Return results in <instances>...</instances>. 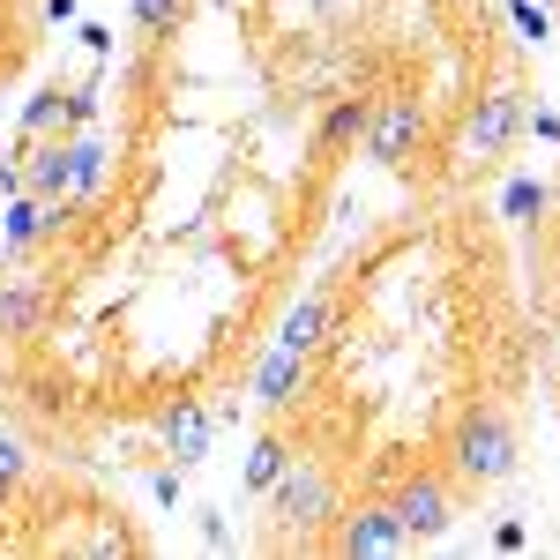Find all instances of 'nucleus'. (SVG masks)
<instances>
[{
  "label": "nucleus",
  "mask_w": 560,
  "mask_h": 560,
  "mask_svg": "<svg viewBox=\"0 0 560 560\" xmlns=\"http://www.w3.org/2000/svg\"><path fill=\"white\" fill-rule=\"evenodd\" d=\"M284 464H292V448H284L277 433H269V441H255V456H247V486H255V493H269Z\"/></svg>",
  "instance_id": "15"
},
{
  "label": "nucleus",
  "mask_w": 560,
  "mask_h": 560,
  "mask_svg": "<svg viewBox=\"0 0 560 560\" xmlns=\"http://www.w3.org/2000/svg\"><path fill=\"white\" fill-rule=\"evenodd\" d=\"M45 314V292L38 284H0V337H31Z\"/></svg>",
  "instance_id": "12"
},
{
  "label": "nucleus",
  "mask_w": 560,
  "mask_h": 560,
  "mask_svg": "<svg viewBox=\"0 0 560 560\" xmlns=\"http://www.w3.org/2000/svg\"><path fill=\"white\" fill-rule=\"evenodd\" d=\"M277 516L284 523H300V530H314V523H329L337 516V486H329V471L314 464V456H292L284 471H277Z\"/></svg>",
  "instance_id": "2"
},
{
  "label": "nucleus",
  "mask_w": 560,
  "mask_h": 560,
  "mask_svg": "<svg viewBox=\"0 0 560 560\" xmlns=\"http://www.w3.org/2000/svg\"><path fill=\"white\" fill-rule=\"evenodd\" d=\"M546 202H553V195H546V187H530V179H516V187H509V217H516V224H530Z\"/></svg>",
  "instance_id": "16"
},
{
  "label": "nucleus",
  "mask_w": 560,
  "mask_h": 560,
  "mask_svg": "<svg viewBox=\"0 0 560 560\" xmlns=\"http://www.w3.org/2000/svg\"><path fill=\"white\" fill-rule=\"evenodd\" d=\"M52 120H60V90H45V97H31V105H23V135H45Z\"/></svg>",
  "instance_id": "17"
},
{
  "label": "nucleus",
  "mask_w": 560,
  "mask_h": 560,
  "mask_svg": "<svg viewBox=\"0 0 560 560\" xmlns=\"http://www.w3.org/2000/svg\"><path fill=\"white\" fill-rule=\"evenodd\" d=\"M173 15H179V0H135V23L142 31H173Z\"/></svg>",
  "instance_id": "18"
},
{
  "label": "nucleus",
  "mask_w": 560,
  "mask_h": 560,
  "mask_svg": "<svg viewBox=\"0 0 560 560\" xmlns=\"http://www.w3.org/2000/svg\"><path fill=\"white\" fill-rule=\"evenodd\" d=\"M68 179H75V165H68V142H45V150H31V165H23V187H31V195H45V202H68Z\"/></svg>",
  "instance_id": "10"
},
{
  "label": "nucleus",
  "mask_w": 560,
  "mask_h": 560,
  "mask_svg": "<svg viewBox=\"0 0 560 560\" xmlns=\"http://www.w3.org/2000/svg\"><path fill=\"white\" fill-rule=\"evenodd\" d=\"M366 120H374V105H366V97H345V105H329L322 142H329V150H345V142H359V135H366Z\"/></svg>",
  "instance_id": "14"
},
{
  "label": "nucleus",
  "mask_w": 560,
  "mask_h": 560,
  "mask_svg": "<svg viewBox=\"0 0 560 560\" xmlns=\"http://www.w3.org/2000/svg\"><path fill=\"white\" fill-rule=\"evenodd\" d=\"M456 471L478 478V486H493V478L516 471V433L501 411H471L464 427H456Z\"/></svg>",
  "instance_id": "1"
},
{
  "label": "nucleus",
  "mask_w": 560,
  "mask_h": 560,
  "mask_svg": "<svg viewBox=\"0 0 560 560\" xmlns=\"http://www.w3.org/2000/svg\"><path fill=\"white\" fill-rule=\"evenodd\" d=\"M419 142H427V105H419V97H388L382 113L366 120V150H374L382 165H404Z\"/></svg>",
  "instance_id": "3"
},
{
  "label": "nucleus",
  "mask_w": 560,
  "mask_h": 560,
  "mask_svg": "<svg viewBox=\"0 0 560 560\" xmlns=\"http://www.w3.org/2000/svg\"><path fill=\"white\" fill-rule=\"evenodd\" d=\"M516 31H523V38H553V23H546V8H530V0H516Z\"/></svg>",
  "instance_id": "20"
},
{
  "label": "nucleus",
  "mask_w": 560,
  "mask_h": 560,
  "mask_svg": "<svg viewBox=\"0 0 560 560\" xmlns=\"http://www.w3.org/2000/svg\"><path fill=\"white\" fill-rule=\"evenodd\" d=\"M60 224H68V202H45V195H31V187H23V202H8V217H0V240L23 255V247L52 240Z\"/></svg>",
  "instance_id": "7"
},
{
  "label": "nucleus",
  "mask_w": 560,
  "mask_h": 560,
  "mask_svg": "<svg viewBox=\"0 0 560 560\" xmlns=\"http://www.w3.org/2000/svg\"><path fill=\"white\" fill-rule=\"evenodd\" d=\"M553 366H560V337H553Z\"/></svg>",
  "instance_id": "21"
},
{
  "label": "nucleus",
  "mask_w": 560,
  "mask_h": 560,
  "mask_svg": "<svg viewBox=\"0 0 560 560\" xmlns=\"http://www.w3.org/2000/svg\"><path fill=\"white\" fill-rule=\"evenodd\" d=\"M553 210H560V195H553Z\"/></svg>",
  "instance_id": "23"
},
{
  "label": "nucleus",
  "mask_w": 560,
  "mask_h": 560,
  "mask_svg": "<svg viewBox=\"0 0 560 560\" xmlns=\"http://www.w3.org/2000/svg\"><path fill=\"white\" fill-rule=\"evenodd\" d=\"M158 433H165V456H173L179 471L210 456V411H202L195 396H173V404L158 411Z\"/></svg>",
  "instance_id": "6"
},
{
  "label": "nucleus",
  "mask_w": 560,
  "mask_h": 560,
  "mask_svg": "<svg viewBox=\"0 0 560 560\" xmlns=\"http://www.w3.org/2000/svg\"><path fill=\"white\" fill-rule=\"evenodd\" d=\"M300 388H306V351L269 345V359L255 366V396H261V404H292Z\"/></svg>",
  "instance_id": "9"
},
{
  "label": "nucleus",
  "mask_w": 560,
  "mask_h": 560,
  "mask_svg": "<svg viewBox=\"0 0 560 560\" xmlns=\"http://www.w3.org/2000/svg\"><path fill=\"white\" fill-rule=\"evenodd\" d=\"M411 538H404V523L396 509H359V516L337 523V553L345 560H382V553H404Z\"/></svg>",
  "instance_id": "5"
},
{
  "label": "nucleus",
  "mask_w": 560,
  "mask_h": 560,
  "mask_svg": "<svg viewBox=\"0 0 560 560\" xmlns=\"http://www.w3.org/2000/svg\"><path fill=\"white\" fill-rule=\"evenodd\" d=\"M388 509H396V523H404V538L419 546V538H441V530H448V509H456V501H448L441 478H404Z\"/></svg>",
  "instance_id": "4"
},
{
  "label": "nucleus",
  "mask_w": 560,
  "mask_h": 560,
  "mask_svg": "<svg viewBox=\"0 0 560 560\" xmlns=\"http://www.w3.org/2000/svg\"><path fill=\"white\" fill-rule=\"evenodd\" d=\"M322 329H329V300L314 292V300H300L292 314H284V329H277V345H284V351H314V345H322Z\"/></svg>",
  "instance_id": "11"
},
{
  "label": "nucleus",
  "mask_w": 560,
  "mask_h": 560,
  "mask_svg": "<svg viewBox=\"0 0 560 560\" xmlns=\"http://www.w3.org/2000/svg\"><path fill=\"white\" fill-rule=\"evenodd\" d=\"M516 128H523V97L516 90L486 97V105L471 113V158H501V150L516 142Z\"/></svg>",
  "instance_id": "8"
},
{
  "label": "nucleus",
  "mask_w": 560,
  "mask_h": 560,
  "mask_svg": "<svg viewBox=\"0 0 560 560\" xmlns=\"http://www.w3.org/2000/svg\"><path fill=\"white\" fill-rule=\"evenodd\" d=\"M538 8H560V0H538Z\"/></svg>",
  "instance_id": "22"
},
{
  "label": "nucleus",
  "mask_w": 560,
  "mask_h": 560,
  "mask_svg": "<svg viewBox=\"0 0 560 560\" xmlns=\"http://www.w3.org/2000/svg\"><path fill=\"white\" fill-rule=\"evenodd\" d=\"M105 158H113V150H105L97 135H75V142H68V165H75L68 195H97V187H105Z\"/></svg>",
  "instance_id": "13"
},
{
  "label": "nucleus",
  "mask_w": 560,
  "mask_h": 560,
  "mask_svg": "<svg viewBox=\"0 0 560 560\" xmlns=\"http://www.w3.org/2000/svg\"><path fill=\"white\" fill-rule=\"evenodd\" d=\"M15 478H23V441H15V433H0V493H8Z\"/></svg>",
  "instance_id": "19"
}]
</instances>
